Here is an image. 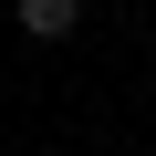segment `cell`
I'll list each match as a JSON object with an SVG mask.
<instances>
[{"label":"cell","instance_id":"1","mask_svg":"<svg viewBox=\"0 0 156 156\" xmlns=\"http://www.w3.org/2000/svg\"><path fill=\"white\" fill-rule=\"evenodd\" d=\"M31 42H73V31H83V0H21V11H11Z\"/></svg>","mask_w":156,"mask_h":156}]
</instances>
